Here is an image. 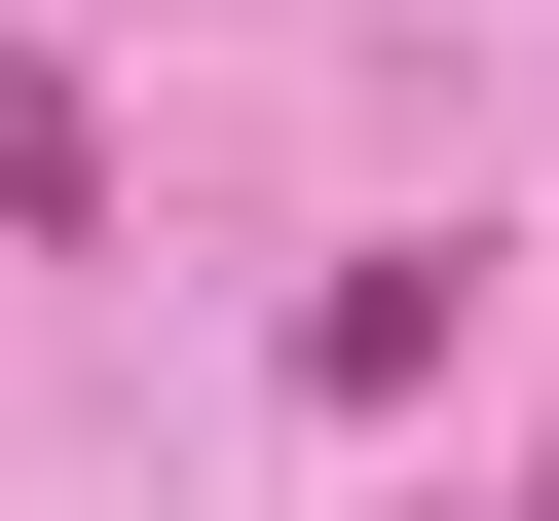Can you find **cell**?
<instances>
[{"mask_svg":"<svg viewBox=\"0 0 559 521\" xmlns=\"http://www.w3.org/2000/svg\"><path fill=\"white\" fill-rule=\"evenodd\" d=\"M522 521H559V447H522Z\"/></svg>","mask_w":559,"mask_h":521,"instance_id":"cell-1","label":"cell"}]
</instances>
